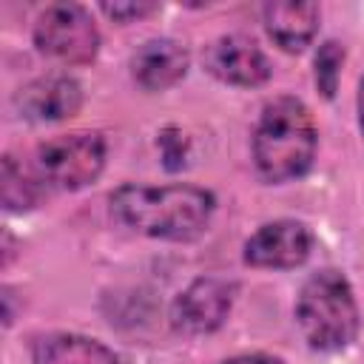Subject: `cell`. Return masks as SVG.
<instances>
[{
	"instance_id": "1",
	"label": "cell",
	"mask_w": 364,
	"mask_h": 364,
	"mask_svg": "<svg viewBox=\"0 0 364 364\" xmlns=\"http://www.w3.org/2000/svg\"><path fill=\"white\" fill-rule=\"evenodd\" d=\"M108 210L122 228L159 242H196L216 213L213 191L191 182H122L108 193Z\"/></svg>"
},
{
	"instance_id": "2",
	"label": "cell",
	"mask_w": 364,
	"mask_h": 364,
	"mask_svg": "<svg viewBox=\"0 0 364 364\" xmlns=\"http://www.w3.org/2000/svg\"><path fill=\"white\" fill-rule=\"evenodd\" d=\"M318 154V125L301 97L279 94L267 100L250 134V156L264 185L299 182L313 171Z\"/></svg>"
},
{
	"instance_id": "3",
	"label": "cell",
	"mask_w": 364,
	"mask_h": 364,
	"mask_svg": "<svg viewBox=\"0 0 364 364\" xmlns=\"http://www.w3.org/2000/svg\"><path fill=\"white\" fill-rule=\"evenodd\" d=\"M293 318L304 344L316 353H341L361 333V307L353 282L338 267L313 270L293 301Z\"/></svg>"
},
{
	"instance_id": "4",
	"label": "cell",
	"mask_w": 364,
	"mask_h": 364,
	"mask_svg": "<svg viewBox=\"0 0 364 364\" xmlns=\"http://www.w3.org/2000/svg\"><path fill=\"white\" fill-rule=\"evenodd\" d=\"M108 159L102 131H71L37 145L31 168L48 191H82L100 179Z\"/></svg>"
},
{
	"instance_id": "5",
	"label": "cell",
	"mask_w": 364,
	"mask_h": 364,
	"mask_svg": "<svg viewBox=\"0 0 364 364\" xmlns=\"http://www.w3.org/2000/svg\"><path fill=\"white\" fill-rule=\"evenodd\" d=\"M34 48L63 65H88L100 54V28L91 9L80 3L46 6L31 28Z\"/></svg>"
},
{
	"instance_id": "6",
	"label": "cell",
	"mask_w": 364,
	"mask_h": 364,
	"mask_svg": "<svg viewBox=\"0 0 364 364\" xmlns=\"http://www.w3.org/2000/svg\"><path fill=\"white\" fill-rule=\"evenodd\" d=\"M239 296V282L219 273L196 276L171 301V327L182 336H210L225 327Z\"/></svg>"
},
{
	"instance_id": "7",
	"label": "cell",
	"mask_w": 364,
	"mask_h": 364,
	"mask_svg": "<svg viewBox=\"0 0 364 364\" xmlns=\"http://www.w3.org/2000/svg\"><path fill=\"white\" fill-rule=\"evenodd\" d=\"M316 236L301 219H270L242 245V262L253 270H296L313 253Z\"/></svg>"
},
{
	"instance_id": "8",
	"label": "cell",
	"mask_w": 364,
	"mask_h": 364,
	"mask_svg": "<svg viewBox=\"0 0 364 364\" xmlns=\"http://www.w3.org/2000/svg\"><path fill=\"white\" fill-rule=\"evenodd\" d=\"M202 65L210 77L233 88H262L273 77L264 48L247 34H222L202 48Z\"/></svg>"
},
{
	"instance_id": "9",
	"label": "cell",
	"mask_w": 364,
	"mask_h": 364,
	"mask_svg": "<svg viewBox=\"0 0 364 364\" xmlns=\"http://www.w3.org/2000/svg\"><path fill=\"white\" fill-rule=\"evenodd\" d=\"M82 102H85L82 82L71 77L68 71H51V74L34 77L23 82L11 97L17 117L28 122H40V125L77 117Z\"/></svg>"
},
{
	"instance_id": "10",
	"label": "cell",
	"mask_w": 364,
	"mask_h": 364,
	"mask_svg": "<svg viewBox=\"0 0 364 364\" xmlns=\"http://www.w3.org/2000/svg\"><path fill=\"white\" fill-rule=\"evenodd\" d=\"M128 68L131 80L142 91L159 94L185 80L191 68V51L173 37H151L131 54Z\"/></svg>"
},
{
	"instance_id": "11",
	"label": "cell",
	"mask_w": 364,
	"mask_h": 364,
	"mask_svg": "<svg viewBox=\"0 0 364 364\" xmlns=\"http://www.w3.org/2000/svg\"><path fill=\"white\" fill-rule=\"evenodd\" d=\"M262 26L273 46L287 54H301L313 46L321 26V6L310 0H276L262 6Z\"/></svg>"
},
{
	"instance_id": "12",
	"label": "cell",
	"mask_w": 364,
	"mask_h": 364,
	"mask_svg": "<svg viewBox=\"0 0 364 364\" xmlns=\"http://www.w3.org/2000/svg\"><path fill=\"white\" fill-rule=\"evenodd\" d=\"M31 364H119V358L100 338L57 330L34 338Z\"/></svg>"
},
{
	"instance_id": "13",
	"label": "cell",
	"mask_w": 364,
	"mask_h": 364,
	"mask_svg": "<svg viewBox=\"0 0 364 364\" xmlns=\"http://www.w3.org/2000/svg\"><path fill=\"white\" fill-rule=\"evenodd\" d=\"M48 188L40 182L34 168H26L14 154H6L0 162V202L9 213H28L46 199Z\"/></svg>"
},
{
	"instance_id": "14",
	"label": "cell",
	"mask_w": 364,
	"mask_h": 364,
	"mask_svg": "<svg viewBox=\"0 0 364 364\" xmlns=\"http://www.w3.org/2000/svg\"><path fill=\"white\" fill-rule=\"evenodd\" d=\"M347 63V48L338 40H321L316 54H313V82L316 91L324 100H336L338 82H341V68Z\"/></svg>"
},
{
	"instance_id": "15",
	"label": "cell",
	"mask_w": 364,
	"mask_h": 364,
	"mask_svg": "<svg viewBox=\"0 0 364 364\" xmlns=\"http://www.w3.org/2000/svg\"><path fill=\"white\" fill-rule=\"evenodd\" d=\"M156 148H159V159H162V168L168 173H176L188 165V156H191V139L188 134L179 128V125H165L159 128L156 134Z\"/></svg>"
},
{
	"instance_id": "16",
	"label": "cell",
	"mask_w": 364,
	"mask_h": 364,
	"mask_svg": "<svg viewBox=\"0 0 364 364\" xmlns=\"http://www.w3.org/2000/svg\"><path fill=\"white\" fill-rule=\"evenodd\" d=\"M100 11L108 20L119 23V26H128V23L145 20L154 11H159V3H151V0H117V3H100Z\"/></svg>"
},
{
	"instance_id": "17",
	"label": "cell",
	"mask_w": 364,
	"mask_h": 364,
	"mask_svg": "<svg viewBox=\"0 0 364 364\" xmlns=\"http://www.w3.org/2000/svg\"><path fill=\"white\" fill-rule=\"evenodd\" d=\"M219 364H284L282 355L276 353H264V350H253V353H239V355H230Z\"/></svg>"
},
{
	"instance_id": "18",
	"label": "cell",
	"mask_w": 364,
	"mask_h": 364,
	"mask_svg": "<svg viewBox=\"0 0 364 364\" xmlns=\"http://www.w3.org/2000/svg\"><path fill=\"white\" fill-rule=\"evenodd\" d=\"M355 122H358V134L364 142V74L358 77V85H355Z\"/></svg>"
},
{
	"instance_id": "19",
	"label": "cell",
	"mask_w": 364,
	"mask_h": 364,
	"mask_svg": "<svg viewBox=\"0 0 364 364\" xmlns=\"http://www.w3.org/2000/svg\"><path fill=\"white\" fill-rule=\"evenodd\" d=\"M11 299H14L11 287H3V327L6 330L14 324V304H11Z\"/></svg>"
},
{
	"instance_id": "20",
	"label": "cell",
	"mask_w": 364,
	"mask_h": 364,
	"mask_svg": "<svg viewBox=\"0 0 364 364\" xmlns=\"http://www.w3.org/2000/svg\"><path fill=\"white\" fill-rule=\"evenodd\" d=\"M14 259V236L11 230H3V267H9Z\"/></svg>"
}]
</instances>
